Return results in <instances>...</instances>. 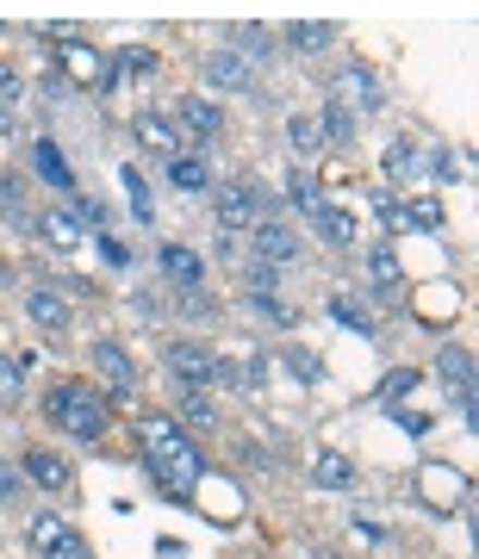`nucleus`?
Returning <instances> with one entry per match:
<instances>
[{"instance_id": "nucleus-1", "label": "nucleus", "mask_w": 479, "mask_h": 559, "mask_svg": "<svg viewBox=\"0 0 479 559\" xmlns=\"http://www.w3.org/2000/svg\"><path fill=\"white\" fill-rule=\"evenodd\" d=\"M44 417L63 435H75V442H100V435H107V398L94 386H57Z\"/></svg>"}, {"instance_id": "nucleus-2", "label": "nucleus", "mask_w": 479, "mask_h": 559, "mask_svg": "<svg viewBox=\"0 0 479 559\" xmlns=\"http://www.w3.org/2000/svg\"><path fill=\"white\" fill-rule=\"evenodd\" d=\"M212 218L224 231H256L274 218V194L256 181H224V187H212Z\"/></svg>"}, {"instance_id": "nucleus-3", "label": "nucleus", "mask_w": 479, "mask_h": 559, "mask_svg": "<svg viewBox=\"0 0 479 559\" xmlns=\"http://www.w3.org/2000/svg\"><path fill=\"white\" fill-rule=\"evenodd\" d=\"M162 361H169V373L187 392H212L218 373H224V361H218L206 343H169V348H162Z\"/></svg>"}, {"instance_id": "nucleus-4", "label": "nucleus", "mask_w": 479, "mask_h": 559, "mask_svg": "<svg viewBox=\"0 0 479 559\" xmlns=\"http://www.w3.org/2000/svg\"><path fill=\"white\" fill-rule=\"evenodd\" d=\"M330 107H343L348 119H368L373 107H380V82H373V69L348 63L330 75Z\"/></svg>"}, {"instance_id": "nucleus-5", "label": "nucleus", "mask_w": 479, "mask_h": 559, "mask_svg": "<svg viewBox=\"0 0 479 559\" xmlns=\"http://www.w3.org/2000/svg\"><path fill=\"white\" fill-rule=\"evenodd\" d=\"M150 467V479L162 485V497H174V504H194V485H199V448H187V454H169V460H144Z\"/></svg>"}, {"instance_id": "nucleus-6", "label": "nucleus", "mask_w": 479, "mask_h": 559, "mask_svg": "<svg viewBox=\"0 0 479 559\" xmlns=\"http://www.w3.org/2000/svg\"><path fill=\"white\" fill-rule=\"evenodd\" d=\"M174 131H181V144H206L224 131V112L206 94H187V100H174Z\"/></svg>"}, {"instance_id": "nucleus-7", "label": "nucleus", "mask_w": 479, "mask_h": 559, "mask_svg": "<svg viewBox=\"0 0 479 559\" xmlns=\"http://www.w3.org/2000/svg\"><path fill=\"white\" fill-rule=\"evenodd\" d=\"M199 69H206V82H212L218 94H249V87H256V69L243 63L231 44H218V50H212V57H206Z\"/></svg>"}, {"instance_id": "nucleus-8", "label": "nucleus", "mask_w": 479, "mask_h": 559, "mask_svg": "<svg viewBox=\"0 0 479 559\" xmlns=\"http://www.w3.org/2000/svg\"><path fill=\"white\" fill-rule=\"evenodd\" d=\"M249 249H256L249 261H268V268H286V261H299V237H293L286 224H274V218L249 231Z\"/></svg>"}, {"instance_id": "nucleus-9", "label": "nucleus", "mask_w": 479, "mask_h": 559, "mask_svg": "<svg viewBox=\"0 0 479 559\" xmlns=\"http://www.w3.org/2000/svg\"><path fill=\"white\" fill-rule=\"evenodd\" d=\"M25 318L38 323V330H50V336H63L69 323H75V311H69L63 293H50V286H32V293H25Z\"/></svg>"}, {"instance_id": "nucleus-10", "label": "nucleus", "mask_w": 479, "mask_h": 559, "mask_svg": "<svg viewBox=\"0 0 479 559\" xmlns=\"http://www.w3.org/2000/svg\"><path fill=\"white\" fill-rule=\"evenodd\" d=\"M20 473L32 479V485H44V492H57V497H63L69 485H75L69 460H63V454H50V448H32V454H25V467H20Z\"/></svg>"}, {"instance_id": "nucleus-11", "label": "nucleus", "mask_w": 479, "mask_h": 559, "mask_svg": "<svg viewBox=\"0 0 479 559\" xmlns=\"http://www.w3.org/2000/svg\"><path fill=\"white\" fill-rule=\"evenodd\" d=\"M131 131H137V144H144L150 156H169V162L181 156V131H174V119H162V112H137Z\"/></svg>"}, {"instance_id": "nucleus-12", "label": "nucleus", "mask_w": 479, "mask_h": 559, "mask_svg": "<svg viewBox=\"0 0 479 559\" xmlns=\"http://www.w3.org/2000/svg\"><path fill=\"white\" fill-rule=\"evenodd\" d=\"M311 224H318V237L336 243V249H355V243H361V224H355V212L330 206V199H318V206H311Z\"/></svg>"}, {"instance_id": "nucleus-13", "label": "nucleus", "mask_w": 479, "mask_h": 559, "mask_svg": "<svg viewBox=\"0 0 479 559\" xmlns=\"http://www.w3.org/2000/svg\"><path fill=\"white\" fill-rule=\"evenodd\" d=\"M63 75L75 87H107V57H100V50H87L82 38H69L63 44Z\"/></svg>"}, {"instance_id": "nucleus-14", "label": "nucleus", "mask_w": 479, "mask_h": 559, "mask_svg": "<svg viewBox=\"0 0 479 559\" xmlns=\"http://www.w3.org/2000/svg\"><path fill=\"white\" fill-rule=\"evenodd\" d=\"M156 261H162V274H169L174 286H199V280H206V261H199V249H187V243H162Z\"/></svg>"}, {"instance_id": "nucleus-15", "label": "nucleus", "mask_w": 479, "mask_h": 559, "mask_svg": "<svg viewBox=\"0 0 479 559\" xmlns=\"http://www.w3.org/2000/svg\"><path fill=\"white\" fill-rule=\"evenodd\" d=\"M94 373H100L112 392H131V386H137V367H131V355H125L119 343H94Z\"/></svg>"}, {"instance_id": "nucleus-16", "label": "nucleus", "mask_w": 479, "mask_h": 559, "mask_svg": "<svg viewBox=\"0 0 479 559\" xmlns=\"http://www.w3.org/2000/svg\"><path fill=\"white\" fill-rule=\"evenodd\" d=\"M231 50H237L249 69H261L274 57V32H268V25H237V32H231Z\"/></svg>"}, {"instance_id": "nucleus-17", "label": "nucleus", "mask_w": 479, "mask_h": 559, "mask_svg": "<svg viewBox=\"0 0 479 559\" xmlns=\"http://www.w3.org/2000/svg\"><path fill=\"white\" fill-rule=\"evenodd\" d=\"M38 237L50 243V249H75V243H82V224H75V218L63 212V206H57V212H38Z\"/></svg>"}, {"instance_id": "nucleus-18", "label": "nucleus", "mask_w": 479, "mask_h": 559, "mask_svg": "<svg viewBox=\"0 0 479 559\" xmlns=\"http://www.w3.org/2000/svg\"><path fill=\"white\" fill-rule=\"evenodd\" d=\"M0 218H7L13 231H38V212L25 206V194H20V181H13V174H0Z\"/></svg>"}, {"instance_id": "nucleus-19", "label": "nucleus", "mask_w": 479, "mask_h": 559, "mask_svg": "<svg viewBox=\"0 0 479 559\" xmlns=\"http://www.w3.org/2000/svg\"><path fill=\"white\" fill-rule=\"evenodd\" d=\"M330 38H336V25H330V20H293V25H286V44H293L299 57H318Z\"/></svg>"}, {"instance_id": "nucleus-20", "label": "nucleus", "mask_w": 479, "mask_h": 559, "mask_svg": "<svg viewBox=\"0 0 479 559\" xmlns=\"http://www.w3.org/2000/svg\"><path fill=\"white\" fill-rule=\"evenodd\" d=\"M311 479H318V485H324V492H348V485H355V467H348L343 454H311Z\"/></svg>"}, {"instance_id": "nucleus-21", "label": "nucleus", "mask_w": 479, "mask_h": 559, "mask_svg": "<svg viewBox=\"0 0 479 559\" xmlns=\"http://www.w3.org/2000/svg\"><path fill=\"white\" fill-rule=\"evenodd\" d=\"M32 162H38V174L44 181H50V187H75V174H69V162H63V150H57V144H50V137H38V150H32Z\"/></svg>"}, {"instance_id": "nucleus-22", "label": "nucleus", "mask_w": 479, "mask_h": 559, "mask_svg": "<svg viewBox=\"0 0 479 559\" xmlns=\"http://www.w3.org/2000/svg\"><path fill=\"white\" fill-rule=\"evenodd\" d=\"M169 174H174V187H187V194H206V187H212V174H206V162H199L194 150H181V156H174Z\"/></svg>"}, {"instance_id": "nucleus-23", "label": "nucleus", "mask_w": 479, "mask_h": 559, "mask_svg": "<svg viewBox=\"0 0 479 559\" xmlns=\"http://www.w3.org/2000/svg\"><path fill=\"white\" fill-rule=\"evenodd\" d=\"M25 355H0V410H13L20 405V392H25Z\"/></svg>"}, {"instance_id": "nucleus-24", "label": "nucleus", "mask_w": 479, "mask_h": 559, "mask_svg": "<svg viewBox=\"0 0 479 559\" xmlns=\"http://www.w3.org/2000/svg\"><path fill=\"white\" fill-rule=\"evenodd\" d=\"M311 125H318V137H324V144H348V137H355V119H348L343 107H330V100H324V112H318Z\"/></svg>"}, {"instance_id": "nucleus-25", "label": "nucleus", "mask_w": 479, "mask_h": 559, "mask_svg": "<svg viewBox=\"0 0 479 559\" xmlns=\"http://www.w3.org/2000/svg\"><path fill=\"white\" fill-rule=\"evenodd\" d=\"M63 517H50V510H38V517H32V547H38V554H57V547H63Z\"/></svg>"}, {"instance_id": "nucleus-26", "label": "nucleus", "mask_w": 479, "mask_h": 559, "mask_svg": "<svg viewBox=\"0 0 479 559\" xmlns=\"http://www.w3.org/2000/svg\"><path fill=\"white\" fill-rule=\"evenodd\" d=\"M174 311H181V318H194V323H212L218 318V299H206L199 286H181V293H174Z\"/></svg>"}, {"instance_id": "nucleus-27", "label": "nucleus", "mask_w": 479, "mask_h": 559, "mask_svg": "<svg viewBox=\"0 0 479 559\" xmlns=\"http://www.w3.org/2000/svg\"><path fill=\"white\" fill-rule=\"evenodd\" d=\"M243 311H249V318H261V323H293V311H286L281 299H274V293H249V299H243Z\"/></svg>"}, {"instance_id": "nucleus-28", "label": "nucleus", "mask_w": 479, "mask_h": 559, "mask_svg": "<svg viewBox=\"0 0 479 559\" xmlns=\"http://www.w3.org/2000/svg\"><path fill=\"white\" fill-rule=\"evenodd\" d=\"M368 274H373V286L398 293V256H392L386 243H380V249H368Z\"/></svg>"}, {"instance_id": "nucleus-29", "label": "nucleus", "mask_w": 479, "mask_h": 559, "mask_svg": "<svg viewBox=\"0 0 479 559\" xmlns=\"http://www.w3.org/2000/svg\"><path fill=\"white\" fill-rule=\"evenodd\" d=\"M286 137H293V150H299V156H318V150H324V137H318V125H311L305 112H293V119H286Z\"/></svg>"}, {"instance_id": "nucleus-30", "label": "nucleus", "mask_w": 479, "mask_h": 559, "mask_svg": "<svg viewBox=\"0 0 479 559\" xmlns=\"http://www.w3.org/2000/svg\"><path fill=\"white\" fill-rule=\"evenodd\" d=\"M281 361L293 367V380H305V386H318V380H324V367H318V355H311V348H286Z\"/></svg>"}, {"instance_id": "nucleus-31", "label": "nucleus", "mask_w": 479, "mask_h": 559, "mask_svg": "<svg viewBox=\"0 0 479 559\" xmlns=\"http://www.w3.org/2000/svg\"><path fill=\"white\" fill-rule=\"evenodd\" d=\"M20 497H25V473L13 460H0V510H20Z\"/></svg>"}, {"instance_id": "nucleus-32", "label": "nucleus", "mask_w": 479, "mask_h": 559, "mask_svg": "<svg viewBox=\"0 0 479 559\" xmlns=\"http://www.w3.org/2000/svg\"><path fill=\"white\" fill-rule=\"evenodd\" d=\"M286 199H293V206H299V212L311 218V206H318V187H311V174H305V169L286 174Z\"/></svg>"}, {"instance_id": "nucleus-33", "label": "nucleus", "mask_w": 479, "mask_h": 559, "mask_svg": "<svg viewBox=\"0 0 479 559\" xmlns=\"http://www.w3.org/2000/svg\"><path fill=\"white\" fill-rule=\"evenodd\" d=\"M405 218H412L417 231H442V206H435V199H417V206H405Z\"/></svg>"}, {"instance_id": "nucleus-34", "label": "nucleus", "mask_w": 479, "mask_h": 559, "mask_svg": "<svg viewBox=\"0 0 479 559\" xmlns=\"http://www.w3.org/2000/svg\"><path fill=\"white\" fill-rule=\"evenodd\" d=\"M412 169H417V144H405V137H398V144L386 150V174H412Z\"/></svg>"}, {"instance_id": "nucleus-35", "label": "nucleus", "mask_w": 479, "mask_h": 559, "mask_svg": "<svg viewBox=\"0 0 479 559\" xmlns=\"http://www.w3.org/2000/svg\"><path fill=\"white\" fill-rule=\"evenodd\" d=\"M243 280H249V293H274L281 268H268V261H249V268H243Z\"/></svg>"}, {"instance_id": "nucleus-36", "label": "nucleus", "mask_w": 479, "mask_h": 559, "mask_svg": "<svg viewBox=\"0 0 479 559\" xmlns=\"http://www.w3.org/2000/svg\"><path fill=\"white\" fill-rule=\"evenodd\" d=\"M181 417H187V423H212V398H206V392H187V398H181Z\"/></svg>"}, {"instance_id": "nucleus-37", "label": "nucleus", "mask_w": 479, "mask_h": 559, "mask_svg": "<svg viewBox=\"0 0 479 559\" xmlns=\"http://www.w3.org/2000/svg\"><path fill=\"white\" fill-rule=\"evenodd\" d=\"M435 174H442V181H474L467 156H435Z\"/></svg>"}, {"instance_id": "nucleus-38", "label": "nucleus", "mask_w": 479, "mask_h": 559, "mask_svg": "<svg viewBox=\"0 0 479 559\" xmlns=\"http://www.w3.org/2000/svg\"><path fill=\"white\" fill-rule=\"evenodd\" d=\"M330 311H336V318H343L348 330H373V323H368V311H361V305H355V299H336V305H330Z\"/></svg>"}, {"instance_id": "nucleus-39", "label": "nucleus", "mask_w": 479, "mask_h": 559, "mask_svg": "<svg viewBox=\"0 0 479 559\" xmlns=\"http://www.w3.org/2000/svg\"><path fill=\"white\" fill-rule=\"evenodd\" d=\"M20 94H25L20 75H13V69H0V112H13V107H20Z\"/></svg>"}, {"instance_id": "nucleus-40", "label": "nucleus", "mask_w": 479, "mask_h": 559, "mask_svg": "<svg viewBox=\"0 0 479 559\" xmlns=\"http://www.w3.org/2000/svg\"><path fill=\"white\" fill-rule=\"evenodd\" d=\"M100 256H107V268H131V249L119 237H100Z\"/></svg>"}, {"instance_id": "nucleus-41", "label": "nucleus", "mask_w": 479, "mask_h": 559, "mask_svg": "<svg viewBox=\"0 0 479 559\" xmlns=\"http://www.w3.org/2000/svg\"><path fill=\"white\" fill-rule=\"evenodd\" d=\"M417 386V373H392L386 380V392H380V398H386V405H398V398H405V392Z\"/></svg>"}, {"instance_id": "nucleus-42", "label": "nucleus", "mask_w": 479, "mask_h": 559, "mask_svg": "<svg viewBox=\"0 0 479 559\" xmlns=\"http://www.w3.org/2000/svg\"><path fill=\"white\" fill-rule=\"evenodd\" d=\"M380 224H386V231H405L412 218H405V206H392V199H380Z\"/></svg>"}, {"instance_id": "nucleus-43", "label": "nucleus", "mask_w": 479, "mask_h": 559, "mask_svg": "<svg viewBox=\"0 0 479 559\" xmlns=\"http://www.w3.org/2000/svg\"><path fill=\"white\" fill-rule=\"evenodd\" d=\"M44 559H94V554H87V541L63 535V547H57V554H44Z\"/></svg>"}, {"instance_id": "nucleus-44", "label": "nucleus", "mask_w": 479, "mask_h": 559, "mask_svg": "<svg viewBox=\"0 0 479 559\" xmlns=\"http://www.w3.org/2000/svg\"><path fill=\"white\" fill-rule=\"evenodd\" d=\"M125 187H131V206H137V218H150V194H144V181H137V174H125Z\"/></svg>"}, {"instance_id": "nucleus-45", "label": "nucleus", "mask_w": 479, "mask_h": 559, "mask_svg": "<svg viewBox=\"0 0 479 559\" xmlns=\"http://www.w3.org/2000/svg\"><path fill=\"white\" fill-rule=\"evenodd\" d=\"M311 559H343V554H330V547H318V554H311Z\"/></svg>"}]
</instances>
